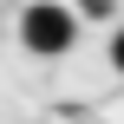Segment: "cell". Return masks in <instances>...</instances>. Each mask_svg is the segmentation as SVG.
Segmentation results:
<instances>
[{"mask_svg":"<svg viewBox=\"0 0 124 124\" xmlns=\"http://www.w3.org/2000/svg\"><path fill=\"white\" fill-rule=\"evenodd\" d=\"M20 39H26V52L59 59V52H72V39H78V13H72V7L39 0V7H26V13H20Z\"/></svg>","mask_w":124,"mask_h":124,"instance_id":"obj_1","label":"cell"},{"mask_svg":"<svg viewBox=\"0 0 124 124\" xmlns=\"http://www.w3.org/2000/svg\"><path fill=\"white\" fill-rule=\"evenodd\" d=\"M111 65L124 72V26H118V39H111Z\"/></svg>","mask_w":124,"mask_h":124,"instance_id":"obj_2","label":"cell"}]
</instances>
